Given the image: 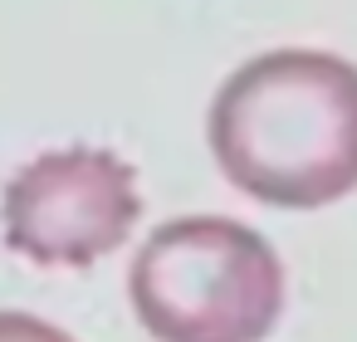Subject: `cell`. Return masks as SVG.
Listing matches in <instances>:
<instances>
[{"instance_id": "obj_4", "label": "cell", "mask_w": 357, "mask_h": 342, "mask_svg": "<svg viewBox=\"0 0 357 342\" xmlns=\"http://www.w3.org/2000/svg\"><path fill=\"white\" fill-rule=\"evenodd\" d=\"M0 342H74V337L30 313H0Z\"/></svg>"}, {"instance_id": "obj_3", "label": "cell", "mask_w": 357, "mask_h": 342, "mask_svg": "<svg viewBox=\"0 0 357 342\" xmlns=\"http://www.w3.org/2000/svg\"><path fill=\"white\" fill-rule=\"evenodd\" d=\"M142 215L132 166L108 147H64L25 162L0 196V235L35 264H93Z\"/></svg>"}, {"instance_id": "obj_2", "label": "cell", "mask_w": 357, "mask_h": 342, "mask_svg": "<svg viewBox=\"0 0 357 342\" xmlns=\"http://www.w3.org/2000/svg\"><path fill=\"white\" fill-rule=\"evenodd\" d=\"M128 293L157 342H264L284 313V264L259 230L186 215L152 230Z\"/></svg>"}, {"instance_id": "obj_1", "label": "cell", "mask_w": 357, "mask_h": 342, "mask_svg": "<svg viewBox=\"0 0 357 342\" xmlns=\"http://www.w3.org/2000/svg\"><path fill=\"white\" fill-rule=\"evenodd\" d=\"M225 181L264 205L318 210L357 191V64L323 49H269L211 103Z\"/></svg>"}]
</instances>
